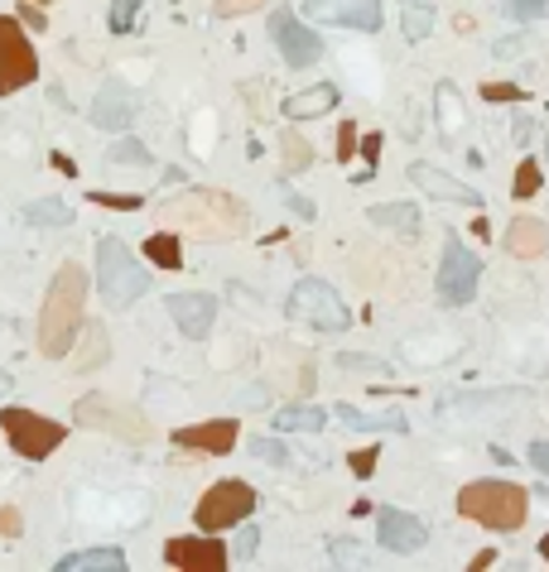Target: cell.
<instances>
[{
	"mask_svg": "<svg viewBox=\"0 0 549 572\" xmlns=\"http://www.w3.org/2000/svg\"><path fill=\"white\" fill-rule=\"evenodd\" d=\"M20 24H29L34 34H43V29H49V20H43V6H34V0H20Z\"/></svg>",
	"mask_w": 549,
	"mask_h": 572,
	"instance_id": "obj_42",
	"label": "cell"
},
{
	"mask_svg": "<svg viewBox=\"0 0 549 572\" xmlns=\"http://www.w3.org/2000/svg\"><path fill=\"white\" fill-rule=\"evenodd\" d=\"M144 255H150L154 270H183V245H179V231H154L150 241H144Z\"/></svg>",
	"mask_w": 549,
	"mask_h": 572,
	"instance_id": "obj_24",
	"label": "cell"
},
{
	"mask_svg": "<svg viewBox=\"0 0 549 572\" xmlns=\"http://www.w3.org/2000/svg\"><path fill=\"white\" fill-rule=\"evenodd\" d=\"M361 154H367V169H361V179H352V183H371L376 159H381V136H367V140H361Z\"/></svg>",
	"mask_w": 549,
	"mask_h": 572,
	"instance_id": "obj_41",
	"label": "cell"
},
{
	"mask_svg": "<svg viewBox=\"0 0 549 572\" xmlns=\"http://www.w3.org/2000/svg\"><path fill=\"white\" fill-rule=\"evenodd\" d=\"M154 217H159V227L179 231L188 241H237L251 227L246 202L231 193H217V188H188V193L159 202Z\"/></svg>",
	"mask_w": 549,
	"mask_h": 572,
	"instance_id": "obj_1",
	"label": "cell"
},
{
	"mask_svg": "<svg viewBox=\"0 0 549 572\" xmlns=\"http://www.w3.org/2000/svg\"><path fill=\"white\" fill-rule=\"evenodd\" d=\"M376 458H381L376 448H361V452H352V458H347V466H352L357 476H371V472H376Z\"/></svg>",
	"mask_w": 549,
	"mask_h": 572,
	"instance_id": "obj_43",
	"label": "cell"
},
{
	"mask_svg": "<svg viewBox=\"0 0 549 572\" xmlns=\"http://www.w3.org/2000/svg\"><path fill=\"white\" fill-rule=\"evenodd\" d=\"M540 553H545V559H549V534H545V539H540Z\"/></svg>",
	"mask_w": 549,
	"mask_h": 572,
	"instance_id": "obj_51",
	"label": "cell"
},
{
	"mask_svg": "<svg viewBox=\"0 0 549 572\" xmlns=\"http://www.w3.org/2000/svg\"><path fill=\"white\" fill-rule=\"evenodd\" d=\"M530 466L540 476H549V443H530Z\"/></svg>",
	"mask_w": 549,
	"mask_h": 572,
	"instance_id": "obj_46",
	"label": "cell"
},
{
	"mask_svg": "<svg viewBox=\"0 0 549 572\" xmlns=\"http://www.w3.org/2000/svg\"><path fill=\"white\" fill-rule=\"evenodd\" d=\"M107 164H140V169H150L154 159H150V150H144L140 140H116L107 150Z\"/></svg>",
	"mask_w": 549,
	"mask_h": 572,
	"instance_id": "obj_31",
	"label": "cell"
},
{
	"mask_svg": "<svg viewBox=\"0 0 549 572\" xmlns=\"http://www.w3.org/2000/svg\"><path fill=\"white\" fill-rule=\"evenodd\" d=\"M82 308H87V270L82 265H68L53 274L49 293H43V308H39V351L49 361L68 357L82 337Z\"/></svg>",
	"mask_w": 549,
	"mask_h": 572,
	"instance_id": "obj_2",
	"label": "cell"
},
{
	"mask_svg": "<svg viewBox=\"0 0 549 572\" xmlns=\"http://www.w3.org/2000/svg\"><path fill=\"white\" fill-rule=\"evenodd\" d=\"M303 20L376 34L381 29V0H303Z\"/></svg>",
	"mask_w": 549,
	"mask_h": 572,
	"instance_id": "obj_13",
	"label": "cell"
},
{
	"mask_svg": "<svg viewBox=\"0 0 549 572\" xmlns=\"http://www.w3.org/2000/svg\"><path fill=\"white\" fill-rule=\"evenodd\" d=\"M24 222H34V227H68L72 212H68V202H58V198H39V202H29V208H24Z\"/></svg>",
	"mask_w": 549,
	"mask_h": 572,
	"instance_id": "obj_28",
	"label": "cell"
},
{
	"mask_svg": "<svg viewBox=\"0 0 549 572\" xmlns=\"http://www.w3.org/2000/svg\"><path fill=\"white\" fill-rule=\"evenodd\" d=\"M144 0H107V24L111 34H136V14Z\"/></svg>",
	"mask_w": 549,
	"mask_h": 572,
	"instance_id": "obj_30",
	"label": "cell"
},
{
	"mask_svg": "<svg viewBox=\"0 0 549 572\" xmlns=\"http://www.w3.org/2000/svg\"><path fill=\"white\" fill-rule=\"evenodd\" d=\"M410 183L425 188L433 202H462V208H477V212H482V193H477V188L458 183L453 173L433 169V164H425V159H419V164H410Z\"/></svg>",
	"mask_w": 549,
	"mask_h": 572,
	"instance_id": "obj_18",
	"label": "cell"
},
{
	"mask_svg": "<svg viewBox=\"0 0 549 572\" xmlns=\"http://www.w3.org/2000/svg\"><path fill=\"white\" fill-rule=\"evenodd\" d=\"M251 510H256V486H246V481H217V486L202 491L193 524L202 534H222L231 524L251 520Z\"/></svg>",
	"mask_w": 549,
	"mask_h": 572,
	"instance_id": "obj_8",
	"label": "cell"
},
{
	"mask_svg": "<svg viewBox=\"0 0 549 572\" xmlns=\"http://www.w3.org/2000/svg\"><path fill=\"white\" fill-rule=\"evenodd\" d=\"M87 116H92L97 130H126L140 116V97L130 92L126 82H107L97 92V101H92V111H87Z\"/></svg>",
	"mask_w": 549,
	"mask_h": 572,
	"instance_id": "obj_17",
	"label": "cell"
},
{
	"mask_svg": "<svg viewBox=\"0 0 549 572\" xmlns=\"http://www.w3.org/2000/svg\"><path fill=\"white\" fill-rule=\"evenodd\" d=\"M270 39H274V49H280V58L289 68H309V63L323 58V39H318L309 24H299L295 10H274L270 14Z\"/></svg>",
	"mask_w": 549,
	"mask_h": 572,
	"instance_id": "obj_12",
	"label": "cell"
},
{
	"mask_svg": "<svg viewBox=\"0 0 549 572\" xmlns=\"http://www.w3.org/2000/svg\"><path fill=\"white\" fill-rule=\"evenodd\" d=\"M34 6H49V0H34Z\"/></svg>",
	"mask_w": 549,
	"mask_h": 572,
	"instance_id": "obj_53",
	"label": "cell"
},
{
	"mask_svg": "<svg viewBox=\"0 0 549 572\" xmlns=\"http://www.w3.org/2000/svg\"><path fill=\"white\" fill-rule=\"evenodd\" d=\"M6 390H10V375H6V371H0V394H6Z\"/></svg>",
	"mask_w": 549,
	"mask_h": 572,
	"instance_id": "obj_50",
	"label": "cell"
},
{
	"mask_svg": "<svg viewBox=\"0 0 549 572\" xmlns=\"http://www.w3.org/2000/svg\"><path fill=\"white\" fill-rule=\"evenodd\" d=\"M506 14H511V20H545L549 14V0H506Z\"/></svg>",
	"mask_w": 549,
	"mask_h": 572,
	"instance_id": "obj_36",
	"label": "cell"
},
{
	"mask_svg": "<svg viewBox=\"0 0 549 572\" xmlns=\"http://www.w3.org/2000/svg\"><path fill=\"white\" fill-rule=\"evenodd\" d=\"M477 280H482V260H477L458 237H448L443 260H439V303L462 308L477 299Z\"/></svg>",
	"mask_w": 549,
	"mask_h": 572,
	"instance_id": "obj_10",
	"label": "cell"
},
{
	"mask_svg": "<svg viewBox=\"0 0 549 572\" xmlns=\"http://www.w3.org/2000/svg\"><path fill=\"white\" fill-rule=\"evenodd\" d=\"M285 202H289V212H299V217H313V202H309V198H299V193H289V188H285Z\"/></svg>",
	"mask_w": 549,
	"mask_h": 572,
	"instance_id": "obj_48",
	"label": "cell"
},
{
	"mask_svg": "<svg viewBox=\"0 0 549 572\" xmlns=\"http://www.w3.org/2000/svg\"><path fill=\"white\" fill-rule=\"evenodd\" d=\"M338 419L357 433H405L410 419L400 409H352V404H338Z\"/></svg>",
	"mask_w": 549,
	"mask_h": 572,
	"instance_id": "obj_20",
	"label": "cell"
},
{
	"mask_svg": "<svg viewBox=\"0 0 549 572\" xmlns=\"http://www.w3.org/2000/svg\"><path fill=\"white\" fill-rule=\"evenodd\" d=\"M323 423H328V414L313 404H295V409H280V414H274V429L280 433H318Z\"/></svg>",
	"mask_w": 549,
	"mask_h": 572,
	"instance_id": "obj_27",
	"label": "cell"
},
{
	"mask_svg": "<svg viewBox=\"0 0 549 572\" xmlns=\"http://www.w3.org/2000/svg\"><path fill=\"white\" fill-rule=\"evenodd\" d=\"M39 78V58H34V43L24 39V24L0 14V97L20 92Z\"/></svg>",
	"mask_w": 549,
	"mask_h": 572,
	"instance_id": "obj_9",
	"label": "cell"
},
{
	"mask_svg": "<svg viewBox=\"0 0 549 572\" xmlns=\"http://www.w3.org/2000/svg\"><path fill=\"white\" fill-rule=\"evenodd\" d=\"M540 159H526V164L516 169V179H511V198H535L540 193Z\"/></svg>",
	"mask_w": 549,
	"mask_h": 572,
	"instance_id": "obj_32",
	"label": "cell"
},
{
	"mask_svg": "<svg viewBox=\"0 0 549 572\" xmlns=\"http://www.w3.org/2000/svg\"><path fill=\"white\" fill-rule=\"evenodd\" d=\"M0 429H6V443L29 462H43L53 448H63V438H68V429L58 419H43V414H34V409H24V404L0 409Z\"/></svg>",
	"mask_w": 549,
	"mask_h": 572,
	"instance_id": "obj_6",
	"label": "cell"
},
{
	"mask_svg": "<svg viewBox=\"0 0 549 572\" xmlns=\"http://www.w3.org/2000/svg\"><path fill=\"white\" fill-rule=\"evenodd\" d=\"M332 107H338V87L318 82V87H309V92L289 97L285 101V116H289V121H313V116H328Z\"/></svg>",
	"mask_w": 549,
	"mask_h": 572,
	"instance_id": "obj_22",
	"label": "cell"
},
{
	"mask_svg": "<svg viewBox=\"0 0 549 572\" xmlns=\"http://www.w3.org/2000/svg\"><path fill=\"white\" fill-rule=\"evenodd\" d=\"M164 308H169V318L179 322V332L193 337V342H202V337L212 332V322H217V299H212V293H202V289L169 293Z\"/></svg>",
	"mask_w": 549,
	"mask_h": 572,
	"instance_id": "obj_15",
	"label": "cell"
},
{
	"mask_svg": "<svg viewBox=\"0 0 549 572\" xmlns=\"http://www.w3.org/2000/svg\"><path fill=\"white\" fill-rule=\"evenodd\" d=\"M97 293L111 313H126L130 303L150 293V270L130 255L121 237H97Z\"/></svg>",
	"mask_w": 549,
	"mask_h": 572,
	"instance_id": "obj_4",
	"label": "cell"
},
{
	"mask_svg": "<svg viewBox=\"0 0 549 572\" xmlns=\"http://www.w3.org/2000/svg\"><path fill=\"white\" fill-rule=\"evenodd\" d=\"M526 510H530V491L520 481H468L458 491V515L462 520H477L482 530H497V534H511L526 524Z\"/></svg>",
	"mask_w": 549,
	"mask_h": 572,
	"instance_id": "obj_3",
	"label": "cell"
},
{
	"mask_svg": "<svg viewBox=\"0 0 549 572\" xmlns=\"http://www.w3.org/2000/svg\"><path fill=\"white\" fill-rule=\"evenodd\" d=\"M491 563H497V549H482V553H477V559L468 563L472 572H482V568H491Z\"/></svg>",
	"mask_w": 549,
	"mask_h": 572,
	"instance_id": "obj_49",
	"label": "cell"
},
{
	"mask_svg": "<svg viewBox=\"0 0 549 572\" xmlns=\"http://www.w3.org/2000/svg\"><path fill=\"white\" fill-rule=\"evenodd\" d=\"M237 438H241L237 419H208V423L173 429V448H193V452H208V458H222V452L237 448Z\"/></svg>",
	"mask_w": 549,
	"mask_h": 572,
	"instance_id": "obj_16",
	"label": "cell"
},
{
	"mask_svg": "<svg viewBox=\"0 0 549 572\" xmlns=\"http://www.w3.org/2000/svg\"><path fill=\"white\" fill-rule=\"evenodd\" d=\"M367 217L376 227H386V231H405V237H415L419 231V208L415 202H376Z\"/></svg>",
	"mask_w": 549,
	"mask_h": 572,
	"instance_id": "obj_23",
	"label": "cell"
},
{
	"mask_svg": "<svg viewBox=\"0 0 549 572\" xmlns=\"http://www.w3.org/2000/svg\"><path fill=\"white\" fill-rule=\"evenodd\" d=\"M164 563L179 572H227L231 553L217 534H183V539H169L164 544Z\"/></svg>",
	"mask_w": 549,
	"mask_h": 572,
	"instance_id": "obj_11",
	"label": "cell"
},
{
	"mask_svg": "<svg viewBox=\"0 0 549 572\" xmlns=\"http://www.w3.org/2000/svg\"><path fill=\"white\" fill-rule=\"evenodd\" d=\"M338 365H347V371H361V375H386L390 365L376 361V357H338Z\"/></svg>",
	"mask_w": 549,
	"mask_h": 572,
	"instance_id": "obj_40",
	"label": "cell"
},
{
	"mask_svg": "<svg viewBox=\"0 0 549 572\" xmlns=\"http://www.w3.org/2000/svg\"><path fill=\"white\" fill-rule=\"evenodd\" d=\"M501 245H506V255H516V260H540L549 251V222L545 217H511Z\"/></svg>",
	"mask_w": 549,
	"mask_h": 572,
	"instance_id": "obj_19",
	"label": "cell"
},
{
	"mask_svg": "<svg viewBox=\"0 0 549 572\" xmlns=\"http://www.w3.org/2000/svg\"><path fill=\"white\" fill-rule=\"evenodd\" d=\"M482 101H497V107H506V101H526V92H520L516 82H487L482 87Z\"/></svg>",
	"mask_w": 549,
	"mask_h": 572,
	"instance_id": "obj_39",
	"label": "cell"
},
{
	"mask_svg": "<svg viewBox=\"0 0 549 572\" xmlns=\"http://www.w3.org/2000/svg\"><path fill=\"white\" fill-rule=\"evenodd\" d=\"M376 539H381L386 553H419L429 544V524L419 515H410V510L381 505L376 510Z\"/></svg>",
	"mask_w": 549,
	"mask_h": 572,
	"instance_id": "obj_14",
	"label": "cell"
},
{
	"mask_svg": "<svg viewBox=\"0 0 549 572\" xmlns=\"http://www.w3.org/2000/svg\"><path fill=\"white\" fill-rule=\"evenodd\" d=\"M280 150H285V173H299L313 164V144L299 136V130H285L280 136Z\"/></svg>",
	"mask_w": 549,
	"mask_h": 572,
	"instance_id": "obj_29",
	"label": "cell"
},
{
	"mask_svg": "<svg viewBox=\"0 0 549 572\" xmlns=\"http://www.w3.org/2000/svg\"><path fill=\"white\" fill-rule=\"evenodd\" d=\"M328 553H332V559H338L342 568H361V563H367V549L352 544V539H332Z\"/></svg>",
	"mask_w": 549,
	"mask_h": 572,
	"instance_id": "obj_35",
	"label": "cell"
},
{
	"mask_svg": "<svg viewBox=\"0 0 549 572\" xmlns=\"http://www.w3.org/2000/svg\"><path fill=\"white\" fill-rule=\"evenodd\" d=\"M92 202L97 208H116V212H140L144 208V198H136V193H92Z\"/></svg>",
	"mask_w": 549,
	"mask_h": 572,
	"instance_id": "obj_38",
	"label": "cell"
},
{
	"mask_svg": "<svg viewBox=\"0 0 549 572\" xmlns=\"http://www.w3.org/2000/svg\"><path fill=\"white\" fill-rule=\"evenodd\" d=\"M433 24H439L433 6H425V0H400V29H405V39L425 43L433 34Z\"/></svg>",
	"mask_w": 549,
	"mask_h": 572,
	"instance_id": "obj_25",
	"label": "cell"
},
{
	"mask_svg": "<svg viewBox=\"0 0 549 572\" xmlns=\"http://www.w3.org/2000/svg\"><path fill=\"white\" fill-rule=\"evenodd\" d=\"M256 539H260V534L251 530V524H246V530L237 534V553H241V559H251V553H256Z\"/></svg>",
	"mask_w": 549,
	"mask_h": 572,
	"instance_id": "obj_47",
	"label": "cell"
},
{
	"mask_svg": "<svg viewBox=\"0 0 549 572\" xmlns=\"http://www.w3.org/2000/svg\"><path fill=\"white\" fill-rule=\"evenodd\" d=\"M251 458H256V462H270V466H285L289 452L274 443V438H256V443H251Z\"/></svg>",
	"mask_w": 549,
	"mask_h": 572,
	"instance_id": "obj_37",
	"label": "cell"
},
{
	"mask_svg": "<svg viewBox=\"0 0 549 572\" xmlns=\"http://www.w3.org/2000/svg\"><path fill=\"white\" fill-rule=\"evenodd\" d=\"M82 337H87V351L78 357V365H82V371H97V361L107 357V337H101L97 322H82Z\"/></svg>",
	"mask_w": 549,
	"mask_h": 572,
	"instance_id": "obj_33",
	"label": "cell"
},
{
	"mask_svg": "<svg viewBox=\"0 0 549 572\" xmlns=\"http://www.w3.org/2000/svg\"><path fill=\"white\" fill-rule=\"evenodd\" d=\"M58 572H126V553L121 549H78V553H63L53 563Z\"/></svg>",
	"mask_w": 549,
	"mask_h": 572,
	"instance_id": "obj_21",
	"label": "cell"
},
{
	"mask_svg": "<svg viewBox=\"0 0 549 572\" xmlns=\"http://www.w3.org/2000/svg\"><path fill=\"white\" fill-rule=\"evenodd\" d=\"M72 423L92 429V433H111V438H121V443H150L154 438L150 419H144L136 404L111 400V394H82V400L72 404Z\"/></svg>",
	"mask_w": 549,
	"mask_h": 572,
	"instance_id": "obj_5",
	"label": "cell"
},
{
	"mask_svg": "<svg viewBox=\"0 0 549 572\" xmlns=\"http://www.w3.org/2000/svg\"><path fill=\"white\" fill-rule=\"evenodd\" d=\"M20 530H24V524H20V510H14V505H0V539H20Z\"/></svg>",
	"mask_w": 549,
	"mask_h": 572,
	"instance_id": "obj_44",
	"label": "cell"
},
{
	"mask_svg": "<svg viewBox=\"0 0 549 572\" xmlns=\"http://www.w3.org/2000/svg\"><path fill=\"white\" fill-rule=\"evenodd\" d=\"M289 318L303 322V328H313V332H347L352 328V313H347L342 293L323 280H299L289 289Z\"/></svg>",
	"mask_w": 549,
	"mask_h": 572,
	"instance_id": "obj_7",
	"label": "cell"
},
{
	"mask_svg": "<svg viewBox=\"0 0 549 572\" xmlns=\"http://www.w3.org/2000/svg\"><path fill=\"white\" fill-rule=\"evenodd\" d=\"M352 154H357V126H352V121H342V130H338V159L347 164Z\"/></svg>",
	"mask_w": 549,
	"mask_h": 572,
	"instance_id": "obj_45",
	"label": "cell"
},
{
	"mask_svg": "<svg viewBox=\"0 0 549 572\" xmlns=\"http://www.w3.org/2000/svg\"><path fill=\"white\" fill-rule=\"evenodd\" d=\"M545 159H549V136H545Z\"/></svg>",
	"mask_w": 549,
	"mask_h": 572,
	"instance_id": "obj_52",
	"label": "cell"
},
{
	"mask_svg": "<svg viewBox=\"0 0 549 572\" xmlns=\"http://www.w3.org/2000/svg\"><path fill=\"white\" fill-rule=\"evenodd\" d=\"M433 116H439L443 136H453V130H462V121H468V111H462L453 82H439V92H433Z\"/></svg>",
	"mask_w": 549,
	"mask_h": 572,
	"instance_id": "obj_26",
	"label": "cell"
},
{
	"mask_svg": "<svg viewBox=\"0 0 549 572\" xmlns=\"http://www.w3.org/2000/svg\"><path fill=\"white\" fill-rule=\"evenodd\" d=\"M270 0H212V14L217 20H237V14H251V10H266Z\"/></svg>",
	"mask_w": 549,
	"mask_h": 572,
	"instance_id": "obj_34",
	"label": "cell"
}]
</instances>
